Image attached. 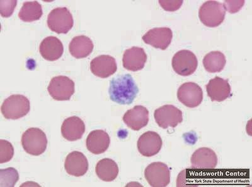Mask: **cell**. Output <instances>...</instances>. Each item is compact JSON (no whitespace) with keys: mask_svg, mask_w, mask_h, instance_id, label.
Returning a JSON list of instances; mask_svg holds the SVG:
<instances>
[{"mask_svg":"<svg viewBox=\"0 0 252 187\" xmlns=\"http://www.w3.org/2000/svg\"><path fill=\"white\" fill-rule=\"evenodd\" d=\"M138 92V87L129 74L117 76L110 81L109 89L110 100L119 105H130Z\"/></svg>","mask_w":252,"mask_h":187,"instance_id":"obj_1","label":"cell"},{"mask_svg":"<svg viewBox=\"0 0 252 187\" xmlns=\"http://www.w3.org/2000/svg\"><path fill=\"white\" fill-rule=\"evenodd\" d=\"M30 101L23 95L9 96L2 104L1 111L3 116L8 119L23 118L30 112Z\"/></svg>","mask_w":252,"mask_h":187,"instance_id":"obj_2","label":"cell"},{"mask_svg":"<svg viewBox=\"0 0 252 187\" xmlns=\"http://www.w3.org/2000/svg\"><path fill=\"white\" fill-rule=\"evenodd\" d=\"M22 145L29 154L40 155L46 151L47 139L46 134L38 128H31L22 135Z\"/></svg>","mask_w":252,"mask_h":187,"instance_id":"obj_3","label":"cell"},{"mask_svg":"<svg viewBox=\"0 0 252 187\" xmlns=\"http://www.w3.org/2000/svg\"><path fill=\"white\" fill-rule=\"evenodd\" d=\"M226 11L222 4L217 1H207L200 7L199 17L209 28H217L223 22Z\"/></svg>","mask_w":252,"mask_h":187,"instance_id":"obj_4","label":"cell"},{"mask_svg":"<svg viewBox=\"0 0 252 187\" xmlns=\"http://www.w3.org/2000/svg\"><path fill=\"white\" fill-rule=\"evenodd\" d=\"M47 23L53 32L67 34L73 27V15L66 7L56 8L49 13Z\"/></svg>","mask_w":252,"mask_h":187,"instance_id":"obj_5","label":"cell"},{"mask_svg":"<svg viewBox=\"0 0 252 187\" xmlns=\"http://www.w3.org/2000/svg\"><path fill=\"white\" fill-rule=\"evenodd\" d=\"M49 95L56 101H68L75 93V82L66 76L52 78L48 87Z\"/></svg>","mask_w":252,"mask_h":187,"instance_id":"obj_6","label":"cell"},{"mask_svg":"<svg viewBox=\"0 0 252 187\" xmlns=\"http://www.w3.org/2000/svg\"><path fill=\"white\" fill-rule=\"evenodd\" d=\"M197 66V58L192 51L184 49L178 51L173 56L172 67L178 75L184 76L192 75L196 71Z\"/></svg>","mask_w":252,"mask_h":187,"instance_id":"obj_7","label":"cell"},{"mask_svg":"<svg viewBox=\"0 0 252 187\" xmlns=\"http://www.w3.org/2000/svg\"><path fill=\"white\" fill-rule=\"evenodd\" d=\"M145 177L151 187H165L170 182V170L166 164L155 162L145 170Z\"/></svg>","mask_w":252,"mask_h":187,"instance_id":"obj_8","label":"cell"},{"mask_svg":"<svg viewBox=\"0 0 252 187\" xmlns=\"http://www.w3.org/2000/svg\"><path fill=\"white\" fill-rule=\"evenodd\" d=\"M155 121L159 127L166 129L176 127L183 121L182 112L173 105H164L154 112Z\"/></svg>","mask_w":252,"mask_h":187,"instance_id":"obj_9","label":"cell"},{"mask_svg":"<svg viewBox=\"0 0 252 187\" xmlns=\"http://www.w3.org/2000/svg\"><path fill=\"white\" fill-rule=\"evenodd\" d=\"M177 98L186 107L194 108L199 107L203 100V92L195 83L186 82L178 89Z\"/></svg>","mask_w":252,"mask_h":187,"instance_id":"obj_10","label":"cell"},{"mask_svg":"<svg viewBox=\"0 0 252 187\" xmlns=\"http://www.w3.org/2000/svg\"><path fill=\"white\" fill-rule=\"evenodd\" d=\"M163 141L158 133L148 131L139 137L137 146L139 153L143 156L152 157L160 151Z\"/></svg>","mask_w":252,"mask_h":187,"instance_id":"obj_11","label":"cell"},{"mask_svg":"<svg viewBox=\"0 0 252 187\" xmlns=\"http://www.w3.org/2000/svg\"><path fill=\"white\" fill-rule=\"evenodd\" d=\"M173 37L172 31L168 28L151 29L142 37L146 44L155 48L165 50L170 46Z\"/></svg>","mask_w":252,"mask_h":187,"instance_id":"obj_12","label":"cell"},{"mask_svg":"<svg viewBox=\"0 0 252 187\" xmlns=\"http://www.w3.org/2000/svg\"><path fill=\"white\" fill-rule=\"evenodd\" d=\"M191 167L201 170H213L218 164V156L210 148L198 149L190 159Z\"/></svg>","mask_w":252,"mask_h":187,"instance_id":"obj_13","label":"cell"},{"mask_svg":"<svg viewBox=\"0 0 252 187\" xmlns=\"http://www.w3.org/2000/svg\"><path fill=\"white\" fill-rule=\"evenodd\" d=\"M118 65L114 57L110 55H100L94 58L91 63V71L94 75L105 78L116 73Z\"/></svg>","mask_w":252,"mask_h":187,"instance_id":"obj_14","label":"cell"},{"mask_svg":"<svg viewBox=\"0 0 252 187\" xmlns=\"http://www.w3.org/2000/svg\"><path fill=\"white\" fill-rule=\"evenodd\" d=\"M123 121L128 127L139 131L149 122V111L143 106H136L126 112Z\"/></svg>","mask_w":252,"mask_h":187,"instance_id":"obj_15","label":"cell"},{"mask_svg":"<svg viewBox=\"0 0 252 187\" xmlns=\"http://www.w3.org/2000/svg\"><path fill=\"white\" fill-rule=\"evenodd\" d=\"M64 168L67 174L80 177L86 174L89 170V162L82 152L73 151L67 155Z\"/></svg>","mask_w":252,"mask_h":187,"instance_id":"obj_16","label":"cell"},{"mask_svg":"<svg viewBox=\"0 0 252 187\" xmlns=\"http://www.w3.org/2000/svg\"><path fill=\"white\" fill-rule=\"evenodd\" d=\"M147 55L145 49L134 46L126 49L123 55V67L128 71L137 72L141 71L145 66Z\"/></svg>","mask_w":252,"mask_h":187,"instance_id":"obj_17","label":"cell"},{"mask_svg":"<svg viewBox=\"0 0 252 187\" xmlns=\"http://www.w3.org/2000/svg\"><path fill=\"white\" fill-rule=\"evenodd\" d=\"M206 91L211 100L217 102H222L231 95V89L228 80L219 76H216L209 80L206 85Z\"/></svg>","mask_w":252,"mask_h":187,"instance_id":"obj_18","label":"cell"},{"mask_svg":"<svg viewBox=\"0 0 252 187\" xmlns=\"http://www.w3.org/2000/svg\"><path fill=\"white\" fill-rule=\"evenodd\" d=\"M85 132L84 121L78 116L64 119L62 126V136L68 141H76L82 138Z\"/></svg>","mask_w":252,"mask_h":187,"instance_id":"obj_19","label":"cell"},{"mask_svg":"<svg viewBox=\"0 0 252 187\" xmlns=\"http://www.w3.org/2000/svg\"><path fill=\"white\" fill-rule=\"evenodd\" d=\"M40 55L45 60L54 62L62 57L64 47L58 38L49 36L42 40L39 46Z\"/></svg>","mask_w":252,"mask_h":187,"instance_id":"obj_20","label":"cell"},{"mask_svg":"<svg viewBox=\"0 0 252 187\" xmlns=\"http://www.w3.org/2000/svg\"><path fill=\"white\" fill-rule=\"evenodd\" d=\"M110 139L109 134L104 130H96L90 133L87 137V150L94 154H100L109 148Z\"/></svg>","mask_w":252,"mask_h":187,"instance_id":"obj_21","label":"cell"},{"mask_svg":"<svg viewBox=\"0 0 252 187\" xmlns=\"http://www.w3.org/2000/svg\"><path fill=\"white\" fill-rule=\"evenodd\" d=\"M94 45L91 38L86 36H78L73 38L69 44V51L77 59L89 56L94 50Z\"/></svg>","mask_w":252,"mask_h":187,"instance_id":"obj_22","label":"cell"},{"mask_svg":"<svg viewBox=\"0 0 252 187\" xmlns=\"http://www.w3.org/2000/svg\"><path fill=\"white\" fill-rule=\"evenodd\" d=\"M95 172L99 179L103 181L112 182L118 177L119 167L114 160L105 158L96 164Z\"/></svg>","mask_w":252,"mask_h":187,"instance_id":"obj_23","label":"cell"},{"mask_svg":"<svg viewBox=\"0 0 252 187\" xmlns=\"http://www.w3.org/2000/svg\"><path fill=\"white\" fill-rule=\"evenodd\" d=\"M226 64V56L222 52L211 51L204 56L203 65L209 73H218L224 69Z\"/></svg>","mask_w":252,"mask_h":187,"instance_id":"obj_24","label":"cell"},{"mask_svg":"<svg viewBox=\"0 0 252 187\" xmlns=\"http://www.w3.org/2000/svg\"><path fill=\"white\" fill-rule=\"evenodd\" d=\"M43 14L41 4L37 1L24 2L19 13V19L26 22L39 20Z\"/></svg>","mask_w":252,"mask_h":187,"instance_id":"obj_25","label":"cell"},{"mask_svg":"<svg viewBox=\"0 0 252 187\" xmlns=\"http://www.w3.org/2000/svg\"><path fill=\"white\" fill-rule=\"evenodd\" d=\"M19 179V173L15 168H8L0 170V187H14Z\"/></svg>","mask_w":252,"mask_h":187,"instance_id":"obj_26","label":"cell"},{"mask_svg":"<svg viewBox=\"0 0 252 187\" xmlns=\"http://www.w3.org/2000/svg\"><path fill=\"white\" fill-rule=\"evenodd\" d=\"M14 155V149L12 144L7 141H0V163H7Z\"/></svg>","mask_w":252,"mask_h":187,"instance_id":"obj_27","label":"cell"},{"mask_svg":"<svg viewBox=\"0 0 252 187\" xmlns=\"http://www.w3.org/2000/svg\"><path fill=\"white\" fill-rule=\"evenodd\" d=\"M17 1H0V13L3 17L7 18L13 14Z\"/></svg>","mask_w":252,"mask_h":187,"instance_id":"obj_28","label":"cell"},{"mask_svg":"<svg viewBox=\"0 0 252 187\" xmlns=\"http://www.w3.org/2000/svg\"><path fill=\"white\" fill-rule=\"evenodd\" d=\"M245 1H224L223 4L225 10L228 11L230 13H235L239 12L244 6Z\"/></svg>","mask_w":252,"mask_h":187,"instance_id":"obj_29","label":"cell"},{"mask_svg":"<svg viewBox=\"0 0 252 187\" xmlns=\"http://www.w3.org/2000/svg\"><path fill=\"white\" fill-rule=\"evenodd\" d=\"M183 3V1H159L161 7L168 12H175L179 10Z\"/></svg>","mask_w":252,"mask_h":187,"instance_id":"obj_30","label":"cell"}]
</instances>
